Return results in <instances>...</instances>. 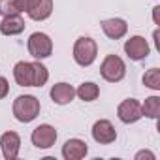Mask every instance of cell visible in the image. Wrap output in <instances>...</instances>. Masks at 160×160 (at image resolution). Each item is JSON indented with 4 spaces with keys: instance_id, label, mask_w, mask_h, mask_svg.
<instances>
[{
    "instance_id": "obj_1",
    "label": "cell",
    "mask_w": 160,
    "mask_h": 160,
    "mask_svg": "<svg viewBox=\"0 0 160 160\" xmlns=\"http://www.w3.org/2000/svg\"><path fill=\"white\" fill-rule=\"evenodd\" d=\"M13 115L19 122H32L40 115V100L32 94H21L13 102Z\"/></svg>"
},
{
    "instance_id": "obj_2",
    "label": "cell",
    "mask_w": 160,
    "mask_h": 160,
    "mask_svg": "<svg viewBox=\"0 0 160 160\" xmlns=\"http://www.w3.org/2000/svg\"><path fill=\"white\" fill-rule=\"evenodd\" d=\"M96 55H98V45L92 38H87V36H81L75 45H73V60L79 64V66H91L94 60H96Z\"/></svg>"
},
{
    "instance_id": "obj_3",
    "label": "cell",
    "mask_w": 160,
    "mask_h": 160,
    "mask_svg": "<svg viewBox=\"0 0 160 160\" xmlns=\"http://www.w3.org/2000/svg\"><path fill=\"white\" fill-rule=\"evenodd\" d=\"M100 73L106 81L109 83H119L121 79L126 75V66H124V60L117 55H108L102 64H100Z\"/></svg>"
},
{
    "instance_id": "obj_4",
    "label": "cell",
    "mask_w": 160,
    "mask_h": 160,
    "mask_svg": "<svg viewBox=\"0 0 160 160\" xmlns=\"http://www.w3.org/2000/svg\"><path fill=\"white\" fill-rule=\"evenodd\" d=\"M19 6L32 21H45L53 13V0H19Z\"/></svg>"
},
{
    "instance_id": "obj_5",
    "label": "cell",
    "mask_w": 160,
    "mask_h": 160,
    "mask_svg": "<svg viewBox=\"0 0 160 160\" xmlns=\"http://www.w3.org/2000/svg\"><path fill=\"white\" fill-rule=\"evenodd\" d=\"M28 53L34 58H38V60L51 57V53H53V42H51V38L47 34H43V32H34L28 38Z\"/></svg>"
},
{
    "instance_id": "obj_6",
    "label": "cell",
    "mask_w": 160,
    "mask_h": 160,
    "mask_svg": "<svg viewBox=\"0 0 160 160\" xmlns=\"http://www.w3.org/2000/svg\"><path fill=\"white\" fill-rule=\"evenodd\" d=\"M30 139H32V145H36L38 149H49L57 141V130L51 124H40L32 130Z\"/></svg>"
},
{
    "instance_id": "obj_7",
    "label": "cell",
    "mask_w": 160,
    "mask_h": 160,
    "mask_svg": "<svg viewBox=\"0 0 160 160\" xmlns=\"http://www.w3.org/2000/svg\"><path fill=\"white\" fill-rule=\"evenodd\" d=\"M117 115H119V119H121L124 124L138 122V121L143 117V113H141V104H139L138 100H134V98H128V100H124V102L119 104Z\"/></svg>"
},
{
    "instance_id": "obj_8",
    "label": "cell",
    "mask_w": 160,
    "mask_h": 160,
    "mask_svg": "<svg viewBox=\"0 0 160 160\" xmlns=\"http://www.w3.org/2000/svg\"><path fill=\"white\" fill-rule=\"evenodd\" d=\"M149 51H151V47L143 36H132L124 43V53L128 55L130 60H143L149 57Z\"/></svg>"
},
{
    "instance_id": "obj_9",
    "label": "cell",
    "mask_w": 160,
    "mask_h": 160,
    "mask_svg": "<svg viewBox=\"0 0 160 160\" xmlns=\"http://www.w3.org/2000/svg\"><path fill=\"white\" fill-rule=\"evenodd\" d=\"M92 138L96 143H102V145H109L117 139V132H115V126L106 121V119H100L94 122L92 126Z\"/></svg>"
},
{
    "instance_id": "obj_10",
    "label": "cell",
    "mask_w": 160,
    "mask_h": 160,
    "mask_svg": "<svg viewBox=\"0 0 160 160\" xmlns=\"http://www.w3.org/2000/svg\"><path fill=\"white\" fill-rule=\"evenodd\" d=\"M0 147H2V154L6 160H15L21 149V138L17 132H6L0 138Z\"/></svg>"
},
{
    "instance_id": "obj_11",
    "label": "cell",
    "mask_w": 160,
    "mask_h": 160,
    "mask_svg": "<svg viewBox=\"0 0 160 160\" xmlns=\"http://www.w3.org/2000/svg\"><path fill=\"white\" fill-rule=\"evenodd\" d=\"M13 79L19 87H34V64L32 62H17L13 66Z\"/></svg>"
},
{
    "instance_id": "obj_12",
    "label": "cell",
    "mask_w": 160,
    "mask_h": 160,
    "mask_svg": "<svg viewBox=\"0 0 160 160\" xmlns=\"http://www.w3.org/2000/svg\"><path fill=\"white\" fill-rule=\"evenodd\" d=\"M87 152H89L87 143L77 138H72L62 145V156L66 160H81V158H85Z\"/></svg>"
},
{
    "instance_id": "obj_13",
    "label": "cell",
    "mask_w": 160,
    "mask_h": 160,
    "mask_svg": "<svg viewBox=\"0 0 160 160\" xmlns=\"http://www.w3.org/2000/svg\"><path fill=\"white\" fill-rule=\"evenodd\" d=\"M102 30H104V34H106L108 38H111V40H121V38L126 34L128 25H126L124 19L113 17V19H106V21H102Z\"/></svg>"
},
{
    "instance_id": "obj_14",
    "label": "cell",
    "mask_w": 160,
    "mask_h": 160,
    "mask_svg": "<svg viewBox=\"0 0 160 160\" xmlns=\"http://www.w3.org/2000/svg\"><path fill=\"white\" fill-rule=\"evenodd\" d=\"M51 100L58 106H64V104H70L75 96V89L68 83H57L51 87Z\"/></svg>"
},
{
    "instance_id": "obj_15",
    "label": "cell",
    "mask_w": 160,
    "mask_h": 160,
    "mask_svg": "<svg viewBox=\"0 0 160 160\" xmlns=\"http://www.w3.org/2000/svg\"><path fill=\"white\" fill-rule=\"evenodd\" d=\"M25 30V21L21 15H6L0 23V32L4 36H17Z\"/></svg>"
},
{
    "instance_id": "obj_16",
    "label": "cell",
    "mask_w": 160,
    "mask_h": 160,
    "mask_svg": "<svg viewBox=\"0 0 160 160\" xmlns=\"http://www.w3.org/2000/svg\"><path fill=\"white\" fill-rule=\"evenodd\" d=\"M75 94L81 98L83 102H92V100H96V98H98L100 89H98V85H96V83L87 81V83H83V85H79V89L75 91Z\"/></svg>"
},
{
    "instance_id": "obj_17",
    "label": "cell",
    "mask_w": 160,
    "mask_h": 160,
    "mask_svg": "<svg viewBox=\"0 0 160 160\" xmlns=\"http://www.w3.org/2000/svg\"><path fill=\"white\" fill-rule=\"evenodd\" d=\"M141 113L149 119H158V115H160V98L158 96L145 98V102L141 106Z\"/></svg>"
},
{
    "instance_id": "obj_18",
    "label": "cell",
    "mask_w": 160,
    "mask_h": 160,
    "mask_svg": "<svg viewBox=\"0 0 160 160\" xmlns=\"http://www.w3.org/2000/svg\"><path fill=\"white\" fill-rule=\"evenodd\" d=\"M143 85L152 91H160V70L158 68H151L143 75Z\"/></svg>"
},
{
    "instance_id": "obj_19",
    "label": "cell",
    "mask_w": 160,
    "mask_h": 160,
    "mask_svg": "<svg viewBox=\"0 0 160 160\" xmlns=\"http://www.w3.org/2000/svg\"><path fill=\"white\" fill-rule=\"evenodd\" d=\"M34 64V87H43L49 79V72L42 62H32Z\"/></svg>"
},
{
    "instance_id": "obj_20",
    "label": "cell",
    "mask_w": 160,
    "mask_h": 160,
    "mask_svg": "<svg viewBox=\"0 0 160 160\" xmlns=\"http://www.w3.org/2000/svg\"><path fill=\"white\" fill-rule=\"evenodd\" d=\"M0 13H2L4 17L6 15H19V13H23L21 6H19V0H0Z\"/></svg>"
},
{
    "instance_id": "obj_21",
    "label": "cell",
    "mask_w": 160,
    "mask_h": 160,
    "mask_svg": "<svg viewBox=\"0 0 160 160\" xmlns=\"http://www.w3.org/2000/svg\"><path fill=\"white\" fill-rule=\"evenodd\" d=\"M10 92V85H8V79L6 77H0V100L6 98V94Z\"/></svg>"
},
{
    "instance_id": "obj_22",
    "label": "cell",
    "mask_w": 160,
    "mask_h": 160,
    "mask_svg": "<svg viewBox=\"0 0 160 160\" xmlns=\"http://www.w3.org/2000/svg\"><path fill=\"white\" fill-rule=\"evenodd\" d=\"M143 156H147V158H154V154L152 152H145V151H141V152H138L136 154V158L139 160V158H143Z\"/></svg>"
}]
</instances>
